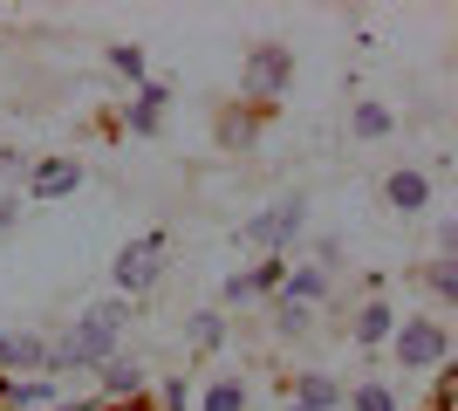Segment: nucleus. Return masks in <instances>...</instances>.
Masks as SVG:
<instances>
[{
	"instance_id": "1",
	"label": "nucleus",
	"mask_w": 458,
	"mask_h": 411,
	"mask_svg": "<svg viewBox=\"0 0 458 411\" xmlns=\"http://www.w3.org/2000/svg\"><path fill=\"white\" fill-rule=\"evenodd\" d=\"M123 322H131V302H123V295H103V302H89V309H82V322L62 336L55 350H48V364H41V371L62 377V371H76V364H103V356L116 350Z\"/></svg>"
},
{
	"instance_id": "2",
	"label": "nucleus",
	"mask_w": 458,
	"mask_h": 411,
	"mask_svg": "<svg viewBox=\"0 0 458 411\" xmlns=\"http://www.w3.org/2000/svg\"><path fill=\"white\" fill-rule=\"evenodd\" d=\"M301 219H308V199L294 193V199H274L267 213H253L247 227H240V240L247 247H287V240L301 234Z\"/></svg>"
},
{
	"instance_id": "3",
	"label": "nucleus",
	"mask_w": 458,
	"mask_h": 411,
	"mask_svg": "<svg viewBox=\"0 0 458 411\" xmlns=\"http://www.w3.org/2000/svg\"><path fill=\"white\" fill-rule=\"evenodd\" d=\"M445 350H452L445 322H424V315H411V322L397 330V364H403V371H431V364H445Z\"/></svg>"
},
{
	"instance_id": "4",
	"label": "nucleus",
	"mask_w": 458,
	"mask_h": 411,
	"mask_svg": "<svg viewBox=\"0 0 458 411\" xmlns=\"http://www.w3.org/2000/svg\"><path fill=\"white\" fill-rule=\"evenodd\" d=\"M287 76H294V48H281V41H267V48H253L247 69H240V82H247V97H281Z\"/></svg>"
},
{
	"instance_id": "5",
	"label": "nucleus",
	"mask_w": 458,
	"mask_h": 411,
	"mask_svg": "<svg viewBox=\"0 0 458 411\" xmlns=\"http://www.w3.org/2000/svg\"><path fill=\"white\" fill-rule=\"evenodd\" d=\"M165 247H172V240L165 234H144V240H131V247H123V254H116V281H123V288H151L157 281V268H165Z\"/></svg>"
},
{
	"instance_id": "6",
	"label": "nucleus",
	"mask_w": 458,
	"mask_h": 411,
	"mask_svg": "<svg viewBox=\"0 0 458 411\" xmlns=\"http://www.w3.org/2000/svg\"><path fill=\"white\" fill-rule=\"evenodd\" d=\"M76 185H82L76 158H48V165H35V178H28V193H35V199H62V193H76Z\"/></svg>"
},
{
	"instance_id": "7",
	"label": "nucleus",
	"mask_w": 458,
	"mask_h": 411,
	"mask_svg": "<svg viewBox=\"0 0 458 411\" xmlns=\"http://www.w3.org/2000/svg\"><path fill=\"white\" fill-rule=\"evenodd\" d=\"M35 364H48V343H41L35 330H7L0 336V371H35Z\"/></svg>"
},
{
	"instance_id": "8",
	"label": "nucleus",
	"mask_w": 458,
	"mask_h": 411,
	"mask_svg": "<svg viewBox=\"0 0 458 411\" xmlns=\"http://www.w3.org/2000/svg\"><path fill=\"white\" fill-rule=\"evenodd\" d=\"M383 199H390L397 213H424V206H431V178L424 172H390L383 178Z\"/></svg>"
},
{
	"instance_id": "9",
	"label": "nucleus",
	"mask_w": 458,
	"mask_h": 411,
	"mask_svg": "<svg viewBox=\"0 0 458 411\" xmlns=\"http://www.w3.org/2000/svg\"><path fill=\"white\" fill-rule=\"evenodd\" d=\"M335 398H343V391H335V377L308 371V377H301V391H294V405H301V411H328Z\"/></svg>"
},
{
	"instance_id": "10",
	"label": "nucleus",
	"mask_w": 458,
	"mask_h": 411,
	"mask_svg": "<svg viewBox=\"0 0 458 411\" xmlns=\"http://www.w3.org/2000/svg\"><path fill=\"white\" fill-rule=\"evenodd\" d=\"M157 117H165V90H144V97L131 103V131H137V137H151Z\"/></svg>"
},
{
	"instance_id": "11",
	"label": "nucleus",
	"mask_w": 458,
	"mask_h": 411,
	"mask_svg": "<svg viewBox=\"0 0 458 411\" xmlns=\"http://www.w3.org/2000/svg\"><path fill=\"white\" fill-rule=\"evenodd\" d=\"M322 295H328V274L322 268H301V274H294V288H287L281 302H301V309H308V302H322Z\"/></svg>"
},
{
	"instance_id": "12",
	"label": "nucleus",
	"mask_w": 458,
	"mask_h": 411,
	"mask_svg": "<svg viewBox=\"0 0 458 411\" xmlns=\"http://www.w3.org/2000/svg\"><path fill=\"white\" fill-rule=\"evenodd\" d=\"M390 322H397V315L383 309V302H369V309L356 315V343H383V336H390Z\"/></svg>"
},
{
	"instance_id": "13",
	"label": "nucleus",
	"mask_w": 458,
	"mask_h": 411,
	"mask_svg": "<svg viewBox=\"0 0 458 411\" xmlns=\"http://www.w3.org/2000/svg\"><path fill=\"white\" fill-rule=\"evenodd\" d=\"M137 384H144L137 364H103V391H110V398H137Z\"/></svg>"
},
{
	"instance_id": "14",
	"label": "nucleus",
	"mask_w": 458,
	"mask_h": 411,
	"mask_svg": "<svg viewBox=\"0 0 458 411\" xmlns=\"http://www.w3.org/2000/svg\"><path fill=\"white\" fill-rule=\"evenodd\" d=\"M206 411H247V391H240V377H219L206 391Z\"/></svg>"
},
{
	"instance_id": "15",
	"label": "nucleus",
	"mask_w": 458,
	"mask_h": 411,
	"mask_svg": "<svg viewBox=\"0 0 458 411\" xmlns=\"http://www.w3.org/2000/svg\"><path fill=\"white\" fill-rule=\"evenodd\" d=\"M48 391H55L48 377H35V384H21V377H14V384H7V398H14L21 411H41V405H48Z\"/></svg>"
},
{
	"instance_id": "16",
	"label": "nucleus",
	"mask_w": 458,
	"mask_h": 411,
	"mask_svg": "<svg viewBox=\"0 0 458 411\" xmlns=\"http://www.w3.org/2000/svg\"><path fill=\"white\" fill-rule=\"evenodd\" d=\"M219 336H226V322H219V309H199V315H191V343H199V350H212Z\"/></svg>"
},
{
	"instance_id": "17",
	"label": "nucleus",
	"mask_w": 458,
	"mask_h": 411,
	"mask_svg": "<svg viewBox=\"0 0 458 411\" xmlns=\"http://www.w3.org/2000/svg\"><path fill=\"white\" fill-rule=\"evenodd\" d=\"M390 131V110H383V103H363V110H356V137H383Z\"/></svg>"
},
{
	"instance_id": "18",
	"label": "nucleus",
	"mask_w": 458,
	"mask_h": 411,
	"mask_svg": "<svg viewBox=\"0 0 458 411\" xmlns=\"http://www.w3.org/2000/svg\"><path fill=\"white\" fill-rule=\"evenodd\" d=\"M431 288H438L445 302L458 295V261H452V254H438V261H431Z\"/></svg>"
},
{
	"instance_id": "19",
	"label": "nucleus",
	"mask_w": 458,
	"mask_h": 411,
	"mask_svg": "<svg viewBox=\"0 0 458 411\" xmlns=\"http://www.w3.org/2000/svg\"><path fill=\"white\" fill-rule=\"evenodd\" d=\"M110 69H116V76H144V48H110Z\"/></svg>"
},
{
	"instance_id": "20",
	"label": "nucleus",
	"mask_w": 458,
	"mask_h": 411,
	"mask_svg": "<svg viewBox=\"0 0 458 411\" xmlns=\"http://www.w3.org/2000/svg\"><path fill=\"white\" fill-rule=\"evenodd\" d=\"M356 411H397V398L383 391V384H363V391H356Z\"/></svg>"
},
{
	"instance_id": "21",
	"label": "nucleus",
	"mask_w": 458,
	"mask_h": 411,
	"mask_svg": "<svg viewBox=\"0 0 458 411\" xmlns=\"http://www.w3.org/2000/svg\"><path fill=\"white\" fill-rule=\"evenodd\" d=\"M274 322H281V330H308V309H301V302H281V315H274Z\"/></svg>"
},
{
	"instance_id": "22",
	"label": "nucleus",
	"mask_w": 458,
	"mask_h": 411,
	"mask_svg": "<svg viewBox=\"0 0 458 411\" xmlns=\"http://www.w3.org/2000/svg\"><path fill=\"white\" fill-rule=\"evenodd\" d=\"M287 411H301V405H287Z\"/></svg>"
},
{
	"instance_id": "23",
	"label": "nucleus",
	"mask_w": 458,
	"mask_h": 411,
	"mask_svg": "<svg viewBox=\"0 0 458 411\" xmlns=\"http://www.w3.org/2000/svg\"><path fill=\"white\" fill-rule=\"evenodd\" d=\"M0 391H7V384H0Z\"/></svg>"
}]
</instances>
